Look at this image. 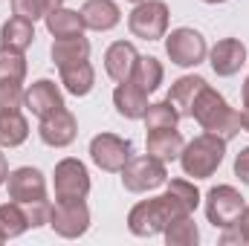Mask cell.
Here are the masks:
<instances>
[{
  "label": "cell",
  "instance_id": "cell-1",
  "mask_svg": "<svg viewBox=\"0 0 249 246\" xmlns=\"http://www.w3.org/2000/svg\"><path fill=\"white\" fill-rule=\"evenodd\" d=\"M191 209L180 200V194L174 188H165V194L160 197H151V200H142L130 209L127 214V229L136 235V238H151V235H160L165 232V226L177 217H188Z\"/></svg>",
  "mask_w": 249,
  "mask_h": 246
},
{
  "label": "cell",
  "instance_id": "cell-2",
  "mask_svg": "<svg viewBox=\"0 0 249 246\" xmlns=\"http://www.w3.org/2000/svg\"><path fill=\"white\" fill-rule=\"evenodd\" d=\"M191 119H197L206 133H217V136H223L226 142L241 133V116H238V113L229 107V102H226L217 90H212L209 84H206L203 93L197 96V102H194V107H191Z\"/></svg>",
  "mask_w": 249,
  "mask_h": 246
},
{
  "label": "cell",
  "instance_id": "cell-3",
  "mask_svg": "<svg viewBox=\"0 0 249 246\" xmlns=\"http://www.w3.org/2000/svg\"><path fill=\"white\" fill-rule=\"evenodd\" d=\"M226 157V139L217 136V133H203L197 139H191L183 154H180V165L186 171V177H194V180H206L212 177L220 162Z\"/></svg>",
  "mask_w": 249,
  "mask_h": 246
},
{
  "label": "cell",
  "instance_id": "cell-4",
  "mask_svg": "<svg viewBox=\"0 0 249 246\" xmlns=\"http://www.w3.org/2000/svg\"><path fill=\"white\" fill-rule=\"evenodd\" d=\"M119 174H122V185L133 194H145V191H154V188L168 183L165 162L154 159L151 154L148 157H130Z\"/></svg>",
  "mask_w": 249,
  "mask_h": 246
},
{
  "label": "cell",
  "instance_id": "cell-5",
  "mask_svg": "<svg viewBox=\"0 0 249 246\" xmlns=\"http://www.w3.org/2000/svg\"><path fill=\"white\" fill-rule=\"evenodd\" d=\"M127 29L142 41H160L168 29V6L162 0H142L127 18Z\"/></svg>",
  "mask_w": 249,
  "mask_h": 246
},
{
  "label": "cell",
  "instance_id": "cell-6",
  "mask_svg": "<svg viewBox=\"0 0 249 246\" xmlns=\"http://www.w3.org/2000/svg\"><path fill=\"white\" fill-rule=\"evenodd\" d=\"M244 209H247V203H244L241 191L232 188V185H214L206 194V217L214 229L235 226Z\"/></svg>",
  "mask_w": 249,
  "mask_h": 246
},
{
  "label": "cell",
  "instance_id": "cell-7",
  "mask_svg": "<svg viewBox=\"0 0 249 246\" xmlns=\"http://www.w3.org/2000/svg\"><path fill=\"white\" fill-rule=\"evenodd\" d=\"M165 53H168L171 64H177V67H197V64H203L209 50H206V38L197 29L180 26L165 38Z\"/></svg>",
  "mask_w": 249,
  "mask_h": 246
},
{
  "label": "cell",
  "instance_id": "cell-8",
  "mask_svg": "<svg viewBox=\"0 0 249 246\" xmlns=\"http://www.w3.org/2000/svg\"><path fill=\"white\" fill-rule=\"evenodd\" d=\"M90 194V174L84 162L61 159L55 165V200L58 203H78Z\"/></svg>",
  "mask_w": 249,
  "mask_h": 246
},
{
  "label": "cell",
  "instance_id": "cell-9",
  "mask_svg": "<svg viewBox=\"0 0 249 246\" xmlns=\"http://www.w3.org/2000/svg\"><path fill=\"white\" fill-rule=\"evenodd\" d=\"M130 151H133L130 139H122V136H116V133H99V136H93V142H90V157H93V162H96L102 171H110V174H119L124 165H127Z\"/></svg>",
  "mask_w": 249,
  "mask_h": 246
},
{
  "label": "cell",
  "instance_id": "cell-10",
  "mask_svg": "<svg viewBox=\"0 0 249 246\" xmlns=\"http://www.w3.org/2000/svg\"><path fill=\"white\" fill-rule=\"evenodd\" d=\"M50 226L61 238H81L90 229V211L84 200L78 203H55L50 211Z\"/></svg>",
  "mask_w": 249,
  "mask_h": 246
},
{
  "label": "cell",
  "instance_id": "cell-11",
  "mask_svg": "<svg viewBox=\"0 0 249 246\" xmlns=\"http://www.w3.org/2000/svg\"><path fill=\"white\" fill-rule=\"evenodd\" d=\"M6 185H9V197L15 203H35V200H47V180L38 168H15L9 177H6Z\"/></svg>",
  "mask_w": 249,
  "mask_h": 246
},
{
  "label": "cell",
  "instance_id": "cell-12",
  "mask_svg": "<svg viewBox=\"0 0 249 246\" xmlns=\"http://www.w3.org/2000/svg\"><path fill=\"white\" fill-rule=\"evenodd\" d=\"M38 133H41V142L44 145H50V148H67L75 139L78 124H75V116L67 107H61V110H55V113H50V116L41 119Z\"/></svg>",
  "mask_w": 249,
  "mask_h": 246
},
{
  "label": "cell",
  "instance_id": "cell-13",
  "mask_svg": "<svg viewBox=\"0 0 249 246\" xmlns=\"http://www.w3.org/2000/svg\"><path fill=\"white\" fill-rule=\"evenodd\" d=\"M23 105L32 110V116L44 119V116H50V113L61 110V107H64V96H61V90H58V84H55V81L41 78V81H35V84L23 93Z\"/></svg>",
  "mask_w": 249,
  "mask_h": 246
},
{
  "label": "cell",
  "instance_id": "cell-14",
  "mask_svg": "<svg viewBox=\"0 0 249 246\" xmlns=\"http://www.w3.org/2000/svg\"><path fill=\"white\" fill-rule=\"evenodd\" d=\"M209 64L217 75H235L244 64H247V47L238 38H223L212 47Z\"/></svg>",
  "mask_w": 249,
  "mask_h": 246
},
{
  "label": "cell",
  "instance_id": "cell-15",
  "mask_svg": "<svg viewBox=\"0 0 249 246\" xmlns=\"http://www.w3.org/2000/svg\"><path fill=\"white\" fill-rule=\"evenodd\" d=\"M78 15L84 29H93V32H107L122 20V12L113 0H87Z\"/></svg>",
  "mask_w": 249,
  "mask_h": 246
},
{
  "label": "cell",
  "instance_id": "cell-16",
  "mask_svg": "<svg viewBox=\"0 0 249 246\" xmlns=\"http://www.w3.org/2000/svg\"><path fill=\"white\" fill-rule=\"evenodd\" d=\"M113 107L124 119H142L148 110V93L142 87H136L130 78L119 81V87L113 90Z\"/></svg>",
  "mask_w": 249,
  "mask_h": 246
},
{
  "label": "cell",
  "instance_id": "cell-17",
  "mask_svg": "<svg viewBox=\"0 0 249 246\" xmlns=\"http://www.w3.org/2000/svg\"><path fill=\"white\" fill-rule=\"evenodd\" d=\"M186 142L180 136L177 127H160V130H148V154L160 162H171L180 159Z\"/></svg>",
  "mask_w": 249,
  "mask_h": 246
},
{
  "label": "cell",
  "instance_id": "cell-18",
  "mask_svg": "<svg viewBox=\"0 0 249 246\" xmlns=\"http://www.w3.org/2000/svg\"><path fill=\"white\" fill-rule=\"evenodd\" d=\"M136 58H139V53H136L133 44L116 41V44H110L107 53H105V70H107V75H110L113 81H127L130 72H133V67H136Z\"/></svg>",
  "mask_w": 249,
  "mask_h": 246
},
{
  "label": "cell",
  "instance_id": "cell-19",
  "mask_svg": "<svg viewBox=\"0 0 249 246\" xmlns=\"http://www.w3.org/2000/svg\"><path fill=\"white\" fill-rule=\"evenodd\" d=\"M203 87H206V78H200V75H183V78H177V81L171 84L168 102L177 107L180 119H183V116H191V107H194L197 96L203 93Z\"/></svg>",
  "mask_w": 249,
  "mask_h": 246
},
{
  "label": "cell",
  "instance_id": "cell-20",
  "mask_svg": "<svg viewBox=\"0 0 249 246\" xmlns=\"http://www.w3.org/2000/svg\"><path fill=\"white\" fill-rule=\"evenodd\" d=\"M90 58V44L84 35H75V38H55L53 44V61L58 70L64 67H72V64H81Z\"/></svg>",
  "mask_w": 249,
  "mask_h": 246
},
{
  "label": "cell",
  "instance_id": "cell-21",
  "mask_svg": "<svg viewBox=\"0 0 249 246\" xmlns=\"http://www.w3.org/2000/svg\"><path fill=\"white\" fill-rule=\"evenodd\" d=\"M32 41H35V26H32V20L20 18V15L9 18V20L0 26V44H3V47H9V50L23 53Z\"/></svg>",
  "mask_w": 249,
  "mask_h": 246
},
{
  "label": "cell",
  "instance_id": "cell-22",
  "mask_svg": "<svg viewBox=\"0 0 249 246\" xmlns=\"http://www.w3.org/2000/svg\"><path fill=\"white\" fill-rule=\"evenodd\" d=\"M44 20H47L50 35H55V38H75V35H81V29H84L81 15L72 12V9H64V6L53 9Z\"/></svg>",
  "mask_w": 249,
  "mask_h": 246
},
{
  "label": "cell",
  "instance_id": "cell-23",
  "mask_svg": "<svg viewBox=\"0 0 249 246\" xmlns=\"http://www.w3.org/2000/svg\"><path fill=\"white\" fill-rule=\"evenodd\" d=\"M61 84L67 87V93L72 96H87L96 84V72L90 61H81V64H72V67H64L61 70Z\"/></svg>",
  "mask_w": 249,
  "mask_h": 246
},
{
  "label": "cell",
  "instance_id": "cell-24",
  "mask_svg": "<svg viewBox=\"0 0 249 246\" xmlns=\"http://www.w3.org/2000/svg\"><path fill=\"white\" fill-rule=\"evenodd\" d=\"M162 64L157 61L154 55H139L136 58V67H133V72H130V81L136 84V87H142L145 93H154L160 84H162Z\"/></svg>",
  "mask_w": 249,
  "mask_h": 246
},
{
  "label": "cell",
  "instance_id": "cell-25",
  "mask_svg": "<svg viewBox=\"0 0 249 246\" xmlns=\"http://www.w3.org/2000/svg\"><path fill=\"white\" fill-rule=\"evenodd\" d=\"M29 136V122L20 116V110L0 113V145L3 148H18Z\"/></svg>",
  "mask_w": 249,
  "mask_h": 246
},
{
  "label": "cell",
  "instance_id": "cell-26",
  "mask_svg": "<svg viewBox=\"0 0 249 246\" xmlns=\"http://www.w3.org/2000/svg\"><path fill=\"white\" fill-rule=\"evenodd\" d=\"M29 229V220H26V211L20 209V203H3L0 206V232L3 238H18Z\"/></svg>",
  "mask_w": 249,
  "mask_h": 246
},
{
  "label": "cell",
  "instance_id": "cell-27",
  "mask_svg": "<svg viewBox=\"0 0 249 246\" xmlns=\"http://www.w3.org/2000/svg\"><path fill=\"white\" fill-rule=\"evenodd\" d=\"M197 241H200V232H197L191 214L188 217H177V220H171L165 226V244L168 246H194Z\"/></svg>",
  "mask_w": 249,
  "mask_h": 246
},
{
  "label": "cell",
  "instance_id": "cell-28",
  "mask_svg": "<svg viewBox=\"0 0 249 246\" xmlns=\"http://www.w3.org/2000/svg\"><path fill=\"white\" fill-rule=\"evenodd\" d=\"M142 119H145V127H148V130H160V127H177L180 113H177V107L165 99V102L148 105V110H145Z\"/></svg>",
  "mask_w": 249,
  "mask_h": 246
},
{
  "label": "cell",
  "instance_id": "cell-29",
  "mask_svg": "<svg viewBox=\"0 0 249 246\" xmlns=\"http://www.w3.org/2000/svg\"><path fill=\"white\" fill-rule=\"evenodd\" d=\"M26 78V58L18 50L0 47V81H23Z\"/></svg>",
  "mask_w": 249,
  "mask_h": 246
},
{
  "label": "cell",
  "instance_id": "cell-30",
  "mask_svg": "<svg viewBox=\"0 0 249 246\" xmlns=\"http://www.w3.org/2000/svg\"><path fill=\"white\" fill-rule=\"evenodd\" d=\"M64 0H12V12L26 18V20H38V18H47L53 9H58Z\"/></svg>",
  "mask_w": 249,
  "mask_h": 246
},
{
  "label": "cell",
  "instance_id": "cell-31",
  "mask_svg": "<svg viewBox=\"0 0 249 246\" xmlns=\"http://www.w3.org/2000/svg\"><path fill=\"white\" fill-rule=\"evenodd\" d=\"M23 107V87L20 81H0V113Z\"/></svg>",
  "mask_w": 249,
  "mask_h": 246
},
{
  "label": "cell",
  "instance_id": "cell-32",
  "mask_svg": "<svg viewBox=\"0 0 249 246\" xmlns=\"http://www.w3.org/2000/svg\"><path fill=\"white\" fill-rule=\"evenodd\" d=\"M23 206H26V220H29V226H32V229H38V226L50 223V211H53V206H50L47 200L23 203Z\"/></svg>",
  "mask_w": 249,
  "mask_h": 246
},
{
  "label": "cell",
  "instance_id": "cell-33",
  "mask_svg": "<svg viewBox=\"0 0 249 246\" xmlns=\"http://www.w3.org/2000/svg\"><path fill=\"white\" fill-rule=\"evenodd\" d=\"M235 174L241 177V183L249 185V148H244V151L238 154V159H235Z\"/></svg>",
  "mask_w": 249,
  "mask_h": 246
},
{
  "label": "cell",
  "instance_id": "cell-34",
  "mask_svg": "<svg viewBox=\"0 0 249 246\" xmlns=\"http://www.w3.org/2000/svg\"><path fill=\"white\" fill-rule=\"evenodd\" d=\"M238 229L247 235V241H249V206L244 209V211H241V217H238Z\"/></svg>",
  "mask_w": 249,
  "mask_h": 246
},
{
  "label": "cell",
  "instance_id": "cell-35",
  "mask_svg": "<svg viewBox=\"0 0 249 246\" xmlns=\"http://www.w3.org/2000/svg\"><path fill=\"white\" fill-rule=\"evenodd\" d=\"M6 177H9V162H6V157L0 154V185L6 183Z\"/></svg>",
  "mask_w": 249,
  "mask_h": 246
},
{
  "label": "cell",
  "instance_id": "cell-36",
  "mask_svg": "<svg viewBox=\"0 0 249 246\" xmlns=\"http://www.w3.org/2000/svg\"><path fill=\"white\" fill-rule=\"evenodd\" d=\"M238 116H241V130H247V133H249V107H244Z\"/></svg>",
  "mask_w": 249,
  "mask_h": 246
},
{
  "label": "cell",
  "instance_id": "cell-37",
  "mask_svg": "<svg viewBox=\"0 0 249 246\" xmlns=\"http://www.w3.org/2000/svg\"><path fill=\"white\" fill-rule=\"evenodd\" d=\"M244 107H249V75H247V81H244Z\"/></svg>",
  "mask_w": 249,
  "mask_h": 246
},
{
  "label": "cell",
  "instance_id": "cell-38",
  "mask_svg": "<svg viewBox=\"0 0 249 246\" xmlns=\"http://www.w3.org/2000/svg\"><path fill=\"white\" fill-rule=\"evenodd\" d=\"M203 3H226V0H203Z\"/></svg>",
  "mask_w": 249,
  "mask_h": 246
},
{
  "label": "cell",
  "instance_id": "cell-39",
  "mask_svg": "<svg viewBox=\"0 0 249 246\" xmlns=\"http://www.w3.org/2000/svg\"><path fill=\"white\" fill-rule=\"evenodd\" d=\"M3 241H6V238H3V232H0V244H3Z\"/></svg>",
  "mask_w": 249,
  "mask_h": 246
},
{
  "label": "cell",
  "instance_id": "cell-40",
  "mask_svg": "<svg viewBox=\"0 0 249 246\" xmlns=\"http://www.w3.org/2000/svg\"><path fill=\"white\" fill-rule=\"evenodd\" d=\"M127 3H142V0H127Z\"/></svg>",
  "mask_w": 249,
  "mask_h": 246
}]
</instances>
